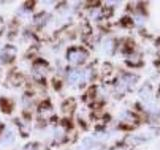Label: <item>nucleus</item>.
I'll use <instances>...</instances> for the list:
<instances>
[{
	"mask_svg": "<svg viewBox=\"0 0 160 150\" xmlns=\"http://www.w3.org/2000/svg\"><path fill=\"white\" fill-rule=\"evenodd\" d=\"M69 59L71 62L74 63H81L84 61L85 57H86V54L82 51H72L69 53Z\"/></svg>",
	"mask_w": 160,
	"mask_h": 150,
	"instance_id": "nucleus-1",
	"label": "nucleus"
},
{
	"mask_svg": "<svg viewBox=\"0 0 160 150\" xmlns=\"http://www.w3.org/2000/svg\"><path fill=\"white\" fill-rule=\"evenodd\" d=\"M139 96L141 97L143 99V101H145V102L150 101L152 98V93H151V89H150V87H148L147 85H144V86L140 89Z\"/></svg>",
	"mask_w": 160,
	"mask_h": 150,
	"instance_id": "nucleus-2",
	"label": "nucleus"
},
{
	"mask_svg": "<svg viewBox=\"0 0 160 150\" xmlns=\"http://www.w3.org/2000/svg\"><path fill=\"white\" fill-rule=\"evenodd\" d=\"M81 72L77 71V70H73V71L69 74V80L70 82L75 83V82H78L80 79H81Z\"/></svg>",
	"mask_w": 160,
	"mask_h": 150,
	"instance_id": "nucleus-3",
	"label": "nucleus"
},
{
	"mask_svg": "<svg viewBox=\"0 0 160 150\" xmlns=\"http://www.w3.org/2000/svg\"><path fill=\"white\" fill-rule=\"evenodd\" d=\"M13 139H14V135H13V133H12V132H10V131H8L7 135H5L1 142H2L3 144H5V143H11V142H13Z\"/></svg>",
	"mask_w": 160,
	"mask_h": 150,
	"instance_id": "nucleus-4",
	"label": "nucleus"
}]
</instances>
